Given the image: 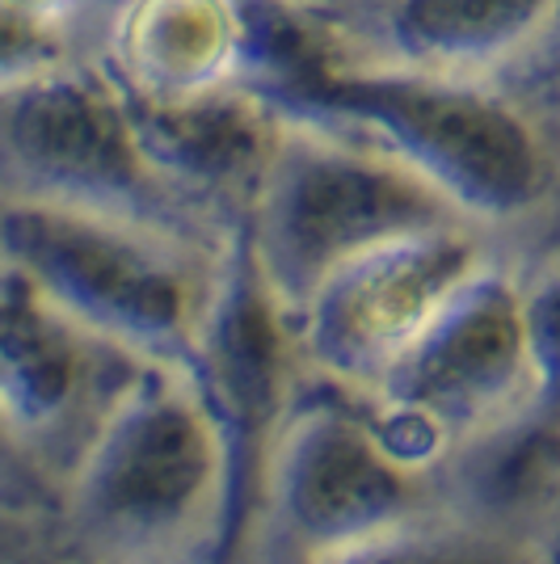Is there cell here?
<instances>
[{
    "mask_svg": "<svg viewBox=\"0 0 560 564\" xmlns=\"http://www.w3.org/2000/svg\"><path fill=\"white\" fill-rule=\"evenodd\" d=\"M254 4L245 89L300 122L358 135L434 186L467 224L518 253L557 215V143L493 80L371 64L337 47L325 22L279 0Z\"/></svg>",
    "mask_w": 560,
    "mask_h": 564,
    "instance_id": "1",
    "label": "cell"
},
{
    "mask_svg": "<svg viewBox=\"0 0 560 564\" xmlns=\"http://www.w3.org/2000/svg\"><path fill=\"white\" fill-rule=\"evenodd\" d=\"M224 447L186 371L152 367L68 476V527L97 564H219Z\"/></svg>",
    "mask_w": 560,
    "mask_h": 564,
    "instance_id": "2",
    "label": "cell"
},
{
    "mask_svg": "<svg viewBox=\"0 0 560 564\" xmlns=\"http://www.w3.org/2000/svg\"><path fill=\"white\" fill-rule=\"evenodd\" d=\"M228 249L110 215L0 203V270L164 371H190Z\"/></svg>",
    "mask_w": 560,
    "mask_h": 564,
    "instance_id": "3",
    "label": "cell"
},
{
    "mask_svg": "<svg viewBox=\"0 0 560 564\" xmlns=\"http://www.w3.org/2000/svg\"><path fill=\"white\" fill-rule=\"evenodd\" d=\"M446 514L434 471L409 464L371 400L304 376L270 459L245 564H329Z\"/></svg>",
    "mask_w": 560,
    "mask_h": 564,
    "instance_id": "4",
    "label": "cell"
},
{
    "mask_svg": "<svg viewBox=\"0 0 560 564\" xmlns=\"http://www.w3.org/2000/svg\"><path fill=\"white\" fill-rule=\"evenodd\" d=\"M451 224L467 219L388 152L346 131L287 118V140L245 232L270 295L295 325L346 265Z\"/></svg>",
    "mask_w": 560,
    "mask_h": 564,
    "instance_id": "5",
    "label": "cell"
},
{
    "mask_svg": "<svg viewBox=\"0 0 560 564\" xmlns=\"http://www.w3.org/2000/svg\"><path fill=\"white\" fill-rule=\"evenodd\" d=\"M0 203L110 215L211 249L236 240L211 232L157 177L127 97L97 59L0 80Z\"/></svg>",
    "mask_w": 560,
    "mask_h": 564,
    "instance_id": "6",
    "label": "cell"
},
{
    "mask_svg": "<svg viewBox=\"0 0 560 564\" xmlns=\"http://www.w3.org/2000/svg\"><path fill=\"white\" fill-rule=\"evenodd\" d=\"M531 388L523 253L506 249L443 307L367 400L392 447L439 476L451 455L510 422Z\"/></svg>",
    "mask_w": 560,
    "mask_h": 564,
    "instance_id": "7",
    "label": "cell"
},
{
    "mask_svg": "<svg viewBox=\"0 0 560 564\" xmlns=\"http://www.w3.org/2000/svg\"><path fill=\"white\" fill-rule=\"evenodd\" d=\"M186 376L207 404L228 468L219 564H245L266 497L270 459L279 451L282 425L308 376L295 325L261 279L249 232H236L228 249L219 291Z\"/></svg>",
    "mask_w": 560,
    "mask_h": 564,
    "instance_id": "8",
    "label": "cell"
},
{
    "mask_svg": "<svg viewBox=\"0 0 560 564\" xmlns=\"http://www.w3.org/2000/svg\"><path fill=\"white\" fill-rule=\"evenodd\" d=\"M506 249L476 224H451L346 265L295 321L308 376L363 397L375 392L443 307Z\"/></svg>",
    "mask_w": 560,
    "mask_h": 564,
    "instance_id": "9",
    "label": "cell"
},
{
    "mask_svg": "<svg viewBox=\"0 0 560 564\" xmlns=\"http://www.w3.org/2000/svg\"><path fill=\"white\" fill-rule=\"evenodd\" d=\"M0 409L9 447L72 476L127 392L152 371L0 270Z\"/></svg>",
    "mask_w": 560,
    "mask_h": 564,
    "instance_id": "10",
    "label": "cell"
},
{
    "mask_svg": "<svg viewBox=\"0 0 560 564\" xmlns=\"http://www.w3.org/2000/svg\"><path fill=\"white\" fill-rule=\"evenodd\" d=\"M136 135L173 198L211 232L249 228L287 140V115L245 85L190 101H131Z\"/></svg>",
    "mask_w": 560,
    "mask_h": 564,
    "instance_id": "11",
    "label": "cell"
},
{
    "mask_svg": "<svg viewBox=\"0 0 560 564\" xmlns=\"http://www.w3.org/2000/svg\"><path fill=\"white\" fill-rule=\"evenodd\" d=\"M249 0H106L94 59L131 101H190L249 76Z\"/></svg>",
    "mask_w": 560,
    "mask_h": 564,
    "instance_id": "12",
    "label": "cell"
},
{
    "mask_svg": "<svg viewBox=\"0 0 560 564\" xmlns=\"http://www.w3.org/2000/svg\"><path fill=\"white\" fill-rule=\"evenodd\" d=\"M560 0H392L354 30H329L337 47L371 64L502 80L536 47Z\"/></svg>",
    "mask_w": 560,
    "mask_h": 564,
    "instance_id": "13",
    "label": "cell"
},
{
    "mask_svg": "<svg viewBox=\"0 0 560 564\" xmlns=\"http://www.w3.org/2000/svg\"><path fill=\"white\" fill-rule=\"evenodd\" d=\"M329 564H543V556L531 543L481 531L455 514H439Z\"/></svg>",
    "mask_w": 560,
    "mask_h": 564,
    "instance_id": "14",
    "label": "cell"
},
{
    "mask_svg": "<svg viewBox=\"0 0 560 564\" xmlns=\"http://www.w3.org/2000/svg\"><path fill=\"white\" fill-rule=\"evenodd\" d=\"M497 85L518 106H527L548 131H557L560 127V4L557 13H552V22L543 25V34L536 39V47L527 51Z\"/></svg>",
    "mask_w": 560,
    "mask_h": 564,
    "instance_id": "15",
    "label": "cell"
},
{
    "mask_svg": "<svg viewBox=\"0 0 560 564\" xmlns=\"http://www.w3.org/2000/svg\"><path fill=\"white\" fill-rule=\"evenodd\" d=\"M101 4L106 0H0V13L43 25V30H55V34H68V39L94 51Z\"/></svg>",
    "mask_w": 560,
    "mask_h": 564,
    "instance_id": "16",
    "label": "cell"
},
{
    "mask_svg": "<svg viewBox=\"0 0 560 564\" xmlns=\"http://www.w3.org/2000/svg\"><path fill=\"white\" fill-rule=\"evenodd\" d=\"M287 9H295V13H308V18H316V22H325L329 30H354V25L371 22L375 13H384L392 0H279Z\"/></svg>",
    "mask_w": 560,
    "mask_h": 564,
    "instance_id": "17",
    "label": "cell"
},
{
    "mask_svg": "<svg viewBox=\"0 0 560 564\" xmlns=\"http://www.w3.org/2000/svg\"><path fill=\"white\" fill-rule=\"evenodd\" d=\"M543 564H560V510L548 527V535H543Z\"/></svg>",
    "mask_w": 560,
    "mask_h": 564,
    "instance_id": "18",
    "label": "cell"
},
{
    "mask_svg": "<svg viewBox=\"0 0 560 564\" xmlns=\"http://www.w3.org/2000/svg\"><path fill=\"white\" fill-rule=\"evenodd\" d=\"M552 143H557V215H552V232H548L543 245H560V127L552 131ZM543 245H539V249H543Z\"/></svg>",
    "mask_w": 560,
    "mask_h": 564,
    "instance_id": "19",
    "label": "cell"
}]
</instances>
